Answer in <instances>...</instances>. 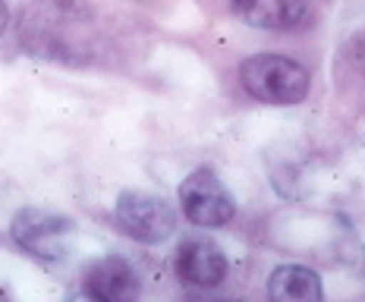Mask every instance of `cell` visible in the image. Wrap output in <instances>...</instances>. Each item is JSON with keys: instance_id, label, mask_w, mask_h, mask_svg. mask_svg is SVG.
<instances>
[{"instance_id": "8", "label": "cell", "mask_w": 365, "mask_h": 302, "mask_svg": "<svg viewBox=\"0 0 365 302\" xmlns=\"http://www.w3.org/2000/svg\"><path fill=\"white\" fill-rule=\"evenodd\" d=\"M268 296L274 302H322L324 286L318 271L306 264H280L268 281Z\"/></svg>"}, {"instance_id": "3", "label": "cell", "mask_w": 365, "mask_h": 302, "mask_svg": "<svg viewBox=\"0 0 365 302\" xmlns=\"http://www.w3.org/2000/svg\"><path fill=\"white\" fill-rule=\"evenodd\" d=\"M113 221L129 239L142 246H158L177 233V211L170 208V202L142 189H126L117 195Z\"/></svg>"}, {"instance_id": "1", "label": "cell", "mask_w": 365, "mask_h": 302, "mask_svg": "<svg viewBox=\"0 0 365 302\" xmlns=\"http://www.w3.org/2000/svg\"><path fill=\"white\" fill-rule=\"evenodd\" d=\"M240 85L255 101L274 108L302 104L312 92V76L302 63L284 54H252L240 63Z\"/></svg>"}, {"instance_id": "6", "label": "cell", "mask_w": 365, "mask_h": 302, "mask_svg": "<svg viewBox=\"0 0 365 302\" xmlns=\"http://www.w3.org/2000/svg\"><path fill=\"white\" fill-rule=\"evenodd\" d=\"M82 293L95 302H133L142 296V277L133 261L120 255H104L91 261V268L86 271Z\"/></svg>"}, {"instance_id": "2", "label": "cell", "mask_w": 365, "mask_h": 302, "mask_svg": "<svg viewBox=\"0 0 365 302\" xmlns=\"http://www.w3.org/2000/svg\"><path fill=\"white\" fill-rule=\"evenodd\" d=\"M73 236L76 224L54 208L26 205L10 221V239L41 261H63L73 249Z\"/></svg>"}, {"instance_id": "9", "label": "cell", "mask_w": 365, "mask_h": 302, "mask_svg": "<svg viewBox=\"0 0 365 302\" xmlns=\"http://www.w3.org/2000/svg\"><path fill=\"white\" fill-rule=\"evenodd\" d=\"M6 26H10V10H6V4L0 0V35L6 32Z\"/></svg>"}, {"instance_id": "5", "label": "cell", "mask_w": 365, "mask_h": 302, "mask_svg": "<svg viewBox=\"0 0 365 302\" xmlns=\"http://www.w3.org/2000/svg\"><path fill=\"white\" fill-rule=\"evenodd\" d=\"M227 271H230L227 255L215 239L189 236L177 246V255H173V274H177L182 283L199 286V290H211V286L224 283Z\"/></svg>"}, {"instance_id": "4", "label": "cell", "mask_w": 365, "mask_h": 302, "mask_svg": "<svg viewBox=\"0 0 365 302\" xmlns=\"http://www.w3.org/2000/svg\"><path fill=\"white\" fill-rule=\"evenodd\" d=\"M180 208L192 226L202 230H217L227 226L237 214V202L233 192L224 186V179L217 177L211 167H199L192 170L186 179L180 183Z\"/></svg>"}, {"instance_id": "7", "label": "cell", "mask_w": 365, "mask_h": 302, "mask_svg": "<svg viewBox=\"0 0 365 302\" xmlns=\"http://www.w3.org/2000/svg\"><path fill=\"white\" fill-rule=\"evenodd\" d=\"M233 13L252 28L293 32L309 16L312 0H230Z\"/></svg>"}]
</instances>
